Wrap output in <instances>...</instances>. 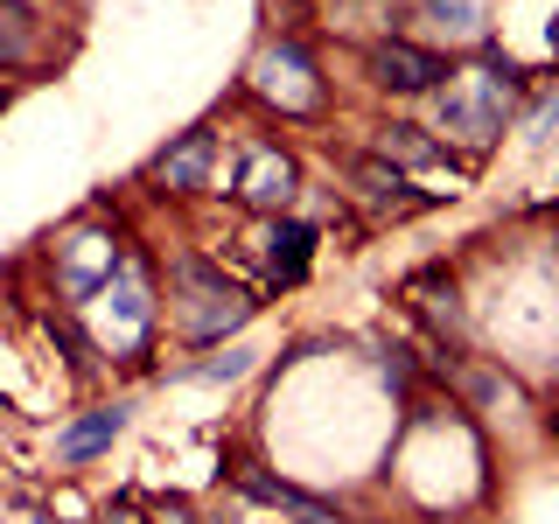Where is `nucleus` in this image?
Listing matches in <instances>:
<instances>
[{"label": "nucleus", "instance_id": "9d476101", "mask_svg": "<svg viewBox=\"0 0 559 524\" xmlns=\"http://www.w3.org/2000/svg\"><path fill=\"white\" fill-rule=\"evenodd\" d=\"M308 252H314V231H308V224H280V231H273V252H266L273 279H301L308 273Z\"/></svg>", "mask_w": 559, "mask_h": 524}, {"label": "nucleus", "instance_id": "9b49d317", "mask_svg": "<svg viewBox=\"0 0 559 524\" xmlns=\"http://www.w3.org/2000/svg\"><path fill=\"white\" fill-rule=\"evenodd\" d=\"M349 182L364 189V203H378V210H406V175H399V168H384V162H357V168H349Z\"/></svg>", "mask_w": 559, "mask_h": 524}, {"label": "nucleus", "instance_id": "f257e3e1", "mask_svg": "<svg viewBox=\"0 0 559 524\" xmlns=\"http://www.w3.org/2000/svg\"><path fill=\"white\" fill-rule=\"evenodd\" d=\"M503 112H511V78H497V70H468V78H454L448 98H441V133L483 147V140L503 133Z\"/></svg>", "mask_w": 559, "mask_h": 524}, {"label": "nucleus", "instance_id": "6e6552de", "mask_svg": "<svg viewBox=\"0 0 559 524\" xmlns=\"http://www.w3.org/2000/svg\"><path fill=\"white\" fill-rule=\"evenodd\" d=\"M210 154H217V140H210V133H182L162 162H154V182H162V189H203Z\"/></svg>", "mask_w": 559, "mask_h": 524}, {"label": "nucleus", "instance_id": "39448f33", "mask_svg": "<svg viewBox=\"0 0 559 524\" xmlns=\"http://www.w3.org/2000/svg\"><path fill=\"white\" fill-rule=\"evenodd\" d=\"M147 329H154V301H147V287H140V273L119 266V279L105 287V343L133 349V343H147Z\"/></svg>", "mask_w": 559, "mask_h": 524}, {"label": "nucleus", "instance_id": "423d86ee", "mask_svg": "<svg viewBox=\"0 0 559 524\" xmlns=\"http://www.w3.org/2000/svg\"><path fill=\"white\" fill-rule=\"evenodd\" d=\"M127 406H92L84 419H70V427L57 433V462H92V454H105L119 441V433H127Z\"/></svg>", "mask_w": 559, "mask_h": 524}, {"label": "nucleus", "instance_id": "1a4fd4ad", "mask_svg": "<svg viewBox=\"0 0 559 524\" xmlns=\"http://www.w3.org/2000/svg\"><path fill=\"white\" fill-rule=\"evenodd\" d=\"M35 49H43V22H35V8L22 0H0V63H28Z\"/></svg>", "mask_w": 559, "mask_h": 524}, {"label": "nucleus", "instance_id": "20e7f679", "mask_svg": "<svg viewBox=\"0 0 559 524\" xmlns=\"http://www.w3.org/2000/svg\"><path fill=\"white\" fill-rule=\"evenodd\" d=\"M371 78L384 92H433V84L448 78V63L433 57V49H419V43H378L371 49Z\"/></svg>", "mask_w": 559, "mask_h": 524}, {"label": "nucleus", "instance_id": "7ed1b4c3", "mask_svg": "<svg viewBox=\"0 0 559 524\" xmlns=\"http://www.w3.org/2000/svg\"><path fill=\"white\" fill-rule=\"evenodd\" d=\"M57 279H63V294L70 301H98L105 287L119 279V245L112 238H98V231H78L70 245H57Z\"/></svg>", "mask_w": 559, "mask_h": 524}, {"label": "nucleus", "instance_id": "0eeeda50", "mask_svg": "<svg viewBox=\"0 0 559 524\" xmlns=\"http://www.w3.org/2000/svg\"><path fill=\"white\" fill-rule=\"evenodd\" d=\"M245 203H259V210H287L294 203V162L287 154L259 147L252 162H245Z\"/></svg>", "mask_w": 559, "mask_h": 524}, {"label": "nucleus", "instance_id": "2eb2a0df", "mask_svg": "<svg viewBox=\"0 0 559 524\" xmlns=\"http://www.w3.org/2000/svg\"><path fill=\"white\" fill-rule=\"evenodd\" d=\"M28 524H43V517H28Z\"/></svg>", "mask_w": 559, "mask_h": 524}, {"label": "nucleus", "instance_id": "ddd939ff", "mask_svg": "<svg viewBox=\"0 0 559 524\" xmlns=\"http://www.w3.org/2000/svg\"><path fill=\"white\" fill-rule=\"evenodd\" d=\"M384 154H399V162H433V147L419 140V127H384Z\"/></svg>", "mask_w": 559, "mask_h": 524}, {"label": "nucleus", "instance_id": "f8f14e48", "mask_svg": "<svg viewBox=\"0 0 559 524\" xmlns=\"http://www.w3.org/2000/svg\"><path fill=\"white\" fill-rule=\"evenodd\" d=\"M427 14H433L448 35H476V28H483V0H427Z\"/></svg>", "mask_w": 559, "mask_h": 524}, {"label": "nucleus", "instance_id": "4468645a", "mask_svg": "<svg viewBox=\"0 0 559 524\" xmlns=\"http://www.w3.org/2000/svg\"><path fill=\"white\" fill-rule=\"evenodd\" d=\"M112 524H140V517H112Z\"/></svg>", "mask_w": 559, "mask_h": 524}, {"label": "nucleus", "instance_id": "f03ea898", "mask_svg": "<svg viewBox=\"0 0 559 524\" xmlns=\"http://www.w3.org/2000/svg\"><path fill=\"white\" fill-rule=\"evenodd\" d=\"M175 287H182V329L197 343H217L224 329H238L245 314H252V301H245L224 273H210L203 259H182V266H175Z\"/></svg>", "mask_w": 559, "mask_h": 524}]
</instances>
